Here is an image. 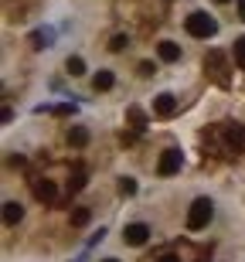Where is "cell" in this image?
Here are the masks:
<instances>
[{"mask_svg":"<svg viewBox=\"0 0 245 262\" xmlns=\"http://www.w3.org/2000/svg\"><path fill=\"white\" fill-rule=\"evenodd\" d=\"M184 28H187L191 38L208 41V38H215V34H218V20L211 17V14H205V10H194V14L184 20Z\"/></svg>","mask_w":245,"mask_h":262,"instance_id":"cell-1","label":"cell"},{"mask_svg":"<svg viewBox=\"0 0 245 262\" xmlns=\"http://www.w3.org/2000/svg\"><path fill=\"white\" fill-rule=\"evenodd\" d=\"M211 218H215V204H211V198H197V201L187 208V228H191V232L208 228Z\"/></svg>","mask_w":245,"mask_h":262,"instance_id":"cell-2","label":"cell"},{"mask_svg":"<svg viewBox=\"0 0 245 262\" xmlns=\"http://www.w3.org/2000/svg\"><path fill=\"white\" fill-rule=\"evenodd\" d=\"M181 167H184V154H181L177 146H170V150H164V154H160L157 174L160 177H174V174H181Z\"/></svg>","mask_w":245,"mask_h":262,"instance_id":"cell-3","label":"cell"},{"mask_svg":"<svg viewBox=\"0 0 245 262\" xmlns=\"http://www.w3.org/2000/svg\"><path fill=\"white\" fill-rule=\"evenodd\" d=\"M147 238H150V228L143 222H133V225H126V228H123V242L133 245V249L147 245Z\"/></svg>","mask_w":245,"mask_h":262,"instance_id":"cell-4","label":"cell"},{"mask_svg":"<svg viewBox=\"0 0 245 262\" xmlns=\"http://www.w3.org/2000/svg\"><path fill=\"white\" fill-rule=\"evenodd\" d=\"M153 113H157V116H174L177 113V96L174 92H160V96L153 99Z\"/></svg>","mask_w":245,"mask_h":262,"instance_id":"cell-5","label":"cell"},{"mask_svg":"<svg viewBox=\"0 0 245 262\" xmlns=\"http://www.w3.org/2000/svg\"><path fill=\"white\" fill-rule=\"evenodd\" d=\"M31 191H34V198L44 204H51L55 198H58V187H55V181H34L31 184Z\"/></svg>","mask_w":245,"mask_h":262,"instance_id":"cell-6","label":"cell"},{"mask_svg":"<svg viewBox=\"0 0 245 262\" xmlns=\"http://www.w3.org/2000/svg\"><path fill=\"white\" fill-rule=\"evenodd\" d=\"M113 85H116V75H113L109 68H99L96 78H92V89H96V92H109Z\"/></svg>","mask_w":245,"mask_h":262,"instance_id":"cell-7","label":"cell"},{"mask_svg":"<svg viewBox=\"0 0 245 262\" xmlns=\"http://www.w3.org/2000/svg\"><path fill=\"white\" fill-rule=\"evenodd\" d=\"M157 55H160V61H181V45H174V41H160Z\"/></svg>","mask_w":245,"mask_h":262,"instance_id":"cell-8","label":"cell"},{"mask_svg":"<svg viewBox=\"0 0 245 262\" xmlns=\"http://www.w3.org/2000/svg\"><path fill=\"white\" fill-rule=\"evenodd\" d=\"M24 218V208L17 201H4V225H17Z\"/></svg>","mask_w":245,"mask_h":262,"instance_id":"cell-9","label":"cell"},{"mask_svg":"<svg viewBox=\"0 0 245 262\" xmlns=\"http://www.w3.org/2000/svg\"><path fill=\"white\" fill-rule=\"evenodd\" d=\"M51 45V31L48 28H38V31H31V48H48Z\"/></svg>","mask_w":245,"mask_h":262,"instance_id":"cell-10","label":"cell"},{"mask_svg":"<svg viewBox=\"0 0 245 262\" xmlns=\"http://www.w3.org/2000/svg\"><path fill=\"white\" fill-rule=\"evenodd\" d=\"M69 143L72 146H85L88 143V129L85 126H72L69 129Z\"/></svg>","mask_w":245,"mask_h":262,"instance_id":"cell-11","label":"cell"},{"mask_svg":"<svg viewBox=\"0 0 245 262\" xmlns=\"http://www.w3.org/2000/svg\"><path fill=\"white\" fill-rule=\"evenodd\" d=\"M65 72H69L72 78H79V75H85V61H82L79 55H72V58L65 61Z\"/></svg>","mask_w":245,"mask_h":262,"instance_id":"cell-12","label":"cell"},{"mask_svg":"<svg viewBox=\"0 0 245 262\" xmlns=\"http://www.w3.org/2000/svg\"><path fill=\"white\" fill-rule=\"evenodd\" d=\"M126 119H129V123H133L137 129L147 126V116H143V109H137V106H129V109H126Z\"/></svg>","mask_w":245,"mask_h":262,"instance_id":"cell-13","label":"cell"},{"mask_svg":"<svg viewBox=\"0 0 245 262\" xmlns=\"http://www.w3.org/2000/svg\"><path fill=\"white\" fill-rule=\"evenodd\" d=\"M232 55H235V65L245 72V38H235V45H232Z\"/></svg>","mask_w":245,"mask_h":262,"instance_id":"cell-14","label":"cell"},{"mask_svg":"<svg viewBox=\"0 0 245 262\" xmlns=\"http://www.w3.org/2000/svg\"><path fill=\"white\" fill-rule=\"evenodd\" d=\"M119 194L133 198V194H137V181H133V177H119Z\"/></svg>","mask_w":245,"mask_h":262,"instance_id":"cell-15","label":"cell"},{"mask_svg":"<svg viewBox=\"0 0 245 262\" xmlns=\"http://www.w3.org/2000/svg\"><path fill=\"white\" fill-rule=\"evenodd\" d=\"M88 218H92V211H88V208H75V211H72V225H75V228L88 225Z\"/></svg>","mask_w":245,"mask_h":262,"instance_id":"cell-16","label":"cell"},{"mask_svg":"<svg viewBox=\"0 0 245 262\" xmlns=\"http://www.w3.org/2000/svg\"><path fill=\"white\" fill-rule=\"evenodd\" d=\"M228 140H232L235 146H242L245 143V126H232V129H228Z\"/></svg>","mask_w":245,"mask_h":262,"instance_id":"cell-17","label":"cell"},{"mask_svg":"<svg viewBox=\"0 0 245 262\" xmlns=\"http://www.w3.org/2000/svg\"><path fill=\"white\" fill-rule=\"evenodd\" d=\"M126 45H129V41H126V34H116V38L109 41V48H113V51H123Z\"/></svg>","mask_w":245,"mask_h":262,"instance_id":"cell-18","label":"cell"},{"mask_svg":"<svg viewBox=\"0 0 245 262\" xmlns=\"http://www.w3.org/2000/svg\"><path fill=\"white\" fill-rule=\"evenodd\" d=\"M82 187H85V174H75L69 181V191H82Z\"/></svg>","mask_w":245,"mask_h":262,"instance_id":"cell-19","label":"cell"},{"mask_svg":"<svg viewBox=\"0 0 245 262\" xmlns=\"http://www.w3.org/2000/svg\"><path fill=\"white\" fill-rule=\"evenodd\" d=\"M238 20H245V0H238Z\"/></svg>","mask_w":245,"mask_h":262,"instance_id":"cell-20","label":"cell"},{"mask_svg":"<svg viewBox=\"0 0 245 262\" xmlns=\"http://www.w3.org/2000/svg\"><path fill=\"white\" fill-rule=\"evenodd\" d=\"M157 262H181V259H177V255H160Z\"/></svg>","mask_w":245,"mask_h":262,"instance_id":"cell-21","label":"cell"},{"mask_svg":"<svg viewBox=\"0 0 245 262\" xmlns=\"http://www.w3.org/2000/svg\"><path fill=\"white\" fill-rule=\"evenodd\" d=\"M102 262H119V259H102Z\"/></svg>","mask_w":245,"mask_h":262,"instance_id":"cell-22","label":"cell"},{"mask_svg":"<svg viewBox=\"0 0 245 262\" xmlns=\"http://www.w3.org/2000/svg\"><path fill=\"white\" fill-rule=\"evenodd\" d=\"M215 4H228V0H215Z\"/></svg>","mask_w":245,"mask_h":262,"instance_id":"cell-23","label":"cell"}]
</instances>
